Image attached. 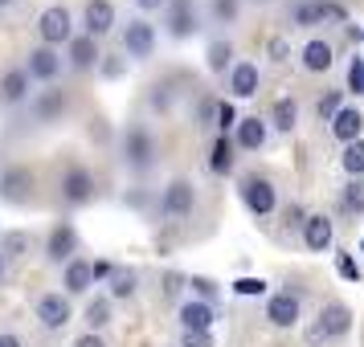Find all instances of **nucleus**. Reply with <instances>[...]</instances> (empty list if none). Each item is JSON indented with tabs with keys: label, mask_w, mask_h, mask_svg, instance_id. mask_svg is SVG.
Instances as JSON below:
<instances>
[{
	"label": "nucleus",
	"mask_w": 364,
	"mask_h": 347,
	"mask_svg": "<svg viewBox=\"0 0 364 347\" xmlns=\"http://www.w3.org/2000/svg\"><path fill=\"white\" fill-rule=\"evenodd\" d=\"M352 327V311H348L344 302H328L323 311H319V327L311 331V343L319 339H336V335H344Z\"/></svg>",
	"instance_id": "obj_1"
},
{
	"label": "nucleus",
	"mask_w": 364,
	"mask_h": 347,
	"mask_svg": "<svg viewBox=\"0 0 364 347\" xmlns=\"http://www.w3.org/2000/svg\"><path fill=\"white\" fill-rule=\"evenodd\" d=\"M37 33H41V41H46V45L74 41V37H70V13H66V9H58V4H53V9H46V13L37 17Z\"/></svg>",
	"instance_id": "obj_2"
},
{
	"label": "nucleus",
	"mask_w": 364,
	"mask_h": 347,
	"mask_svg": "<svg viewBox=\"0 0 364 347\" xmlns=\"http://www.w3.org/2000/svg\"><path fill=\"white\" fill-rule=\"evenodd\" d=\"M242 200H246L250 213L266 216L274 209V188H270V180H262V176H246V180H242Z\"/></svg>",
	"instance_id": "obj_3"
},
{
	"label": "nucleus",
	"mask_w": 364,
	"mask_h": 347,
	"mask_svg": "<svg viewBox=\"0 0 364 347\" xmlns=\"http://www.w3.org/2000/svg\"><path fill=\"white\" fill-rule=\"evenodd\" d=\"M37 319H41V327L62 331L70 323V302L62 294H46L41 302H37Z\"/></svg>",
	"instance_id": "obj_4"
},
{
	"label": "nucleus",
	"mask_w": 364,
	"mask_h": 347,
	"mask_svg": "<svg viewBox=\"0 0 364 347\" xmlns=\"http://www.w3.org/2000/svg\"><path fill=\"white\" fill-rule=\"evenodd\" d=\"M164 213L172 216V221H181V216L193 213V184H188V180H172V184H168Z\"/></svg>",
	"instance_id": "obj_5"
},
{
	"label": "nucleus",
	"mask_w": 364,
	"mask_h": 347,
	"mask_svg": "<svg viewBox=\"0 0 364 347\" xmlns=\"http://www.w3.org/2000/svg\"><path fill=\"white\" fill-rule=\"evenodd\" d=\"M266 319L274 323V327H295L299 323V298L287 290V294H274L266 302Z\"/></svg>",
	"instance_id": "obj_6"
},
{
	"label": "nucleus",
	"mask_w": 364,
	"mask_h": 347,
	"mask_svg": "<svg viewBox=\"0 0 364 347\" xmlns=\"http://www.w3.org/2000/svg\"><path fill=\"white\" fill-rule=\"evenodd\" d=\"M151 45H156L151 25H148V21H132V25H127V33H123V50L132 53V57H148Z\"/></svg>",
	"instance_id": "obj_7"
},
{
	"label": "nucleus",
	"mask_w": 364,
	"mask_h": 347,
	"mask_svg": "<svg viewBox=\"0 0 364 347\" xmlns=\"http://www.w3.org/2000/svg\"><path fill=\"white\" fill-rule=\"evenodd\" d=\"M62 197L70 200V204H82V200L95 197V176L86 172V167H74L66 180H62Z\"/></svg>",
	"instance_id": "obj_8"
},
{
	"label": "nucleus",
	"mask_w": 364,
	"mask_h": 347,
	"mask_svg": "<svg viewBox=\"0 0 364 347\" xmlns=\"http://www.w3.org/2000/svg\"><path fill=\"white\" fill-rule=\"evenodd\" d=\"M303 241H307L311 253H323V249L331 246V221H328V216H323V213L307 216V225H303Z\"/></svg>",
	"instance_id": "obj_9"
},
{
	"label": "nucleus",
	"mask_w": 364,
	"mask_h": 347,
	"mask_svg": "<svg viewBox=\"0 0 364 347\" xmlns=\"http://www.w3.org/2000/svg\"><path fill=\"white\" fill-rule=\"evenodd\" d=\"M111 25H115V9H111V0H86V33L102 37Z\"/></svg>",
	"instance_id": "obj_10"
},
{
	"label": "nucleus",
	"mask_w": 364,
	"mask_h": 347,
	"mask_svg": "<svg viewBox=\"0 0 364 347\" xmlns=\"http://www.w3.org/2000/svg\"><path fill=\"white\" fill-rule=\"evenodd\" d=\"M29 188H33V172H29V167H9L4 180H0V197L4 200H21Z\"/></svg>",
	"instance_id": "obj_11"
},
{
	"label": "nucleus",
	"mask_w": 364,
	"mask_h": 347,
	"mask_svg": "<svg viewBox=\"0 0 364 347\" xmlns=\"http://www.w3.org/2000/svg\"><path fill=\"white\" fill-rule=\"evenodd\" d=\"M230 90L237 94V99H250V94H258V66H254V62H242V66H233Z\"/></svg>",
	"instance_id": "obj_12"
},
{
	"label": "nucleus",
	"mask_w": 364,
	"mask_h": 347,
	"mask_svg": "<svg viewBox=\"0 0 364 347\" xmlns=\"http://www.w3.org/2000/svg\"><path fill=\"white\" fill-rule=\"evenodd\" d=\"M360 127H364V119H360V111H352V106H344L340 115L331 119V131H336V139H340V143H356Z\"/></svg>",
	"instance_id": "obj_13"
},
{
	"label": "nucleus",
	"mask_w": 364,
	"mask_h": 347,
	"mask_svg": "<svg viewBox=\"0 0 364 347\" xmlns=\"http://www.w3.org/2000/svg\"><path fill=\"white\" fill-rule=\"evenodd\" d=\"M58 70H62V57L53 53V45H41V50L29 53V74L33 78H53Z\"/></svg>",
	"instance_id": "obj_14"
},
{
	"label": "nucleus",
	"mask_w": 364,
	"mask_h": 347,
	"mask_svg": "<svg viewBox=\"0 0 364 347\" xmlns=\"http://www.w3.org/2000/svg\"><path fill=\"white\" fill-rule=\"evenodd\" d=\"M123 151H127V160H132L135 167H144V164L151 160V139H148V131L132 127V131H127V139H123Z\"/></svg>",
	"instance_id": "obj_15"
},
{
	"label": "nucleus",
	"mask_w": 364,
	"mask_h": 347,
	"mask_svg": "<svg viewBox=\"0 0 364 347\" xmlns=\"http://www.w3.org/2000/svg\"><path fill=\"white\" fill-rule=\"evenodd\" d=\"M25 94H29V70H9V74L0 78V99L21 102Z\"/></svg>",
	"instance_id": "obj_16"
},
{
	"label": "nucleus",
	"mask_w": 364,
	"mask_h": 347,
	"mask_svg": "<svg viewBox=\"0 0 364 347\" xmlns=\"http://www.w3.org/2000/svg\"><path fill=\"white\" fill-rule=\"evenodd\" d=\"M70 62L78 70H90L95 62H99V45H95V37L86 33V37H74L70 41Z\"/></svg>",
	"instance_id": "obj_17"
},
{
	"label": "nucleus",
	"mask_w": 364,
	"mask_h": 347,
	"mask_svg": "<svg viewBox=\"0 0 364 347\" xmlns=\"http://www.w3.org/2000/svg\"><path fill=\"white\" fill-rule=\"evenodd\" d=\"M237 143H242L246 151L262 148L266 143V123L262 119H242V123H237Z\"/></svg>",
	"instance_id": "obj_18"
},
{
	"label": "nucleus",
	"mask_w": 364,
	"mask_h": 347,
	"mask_svg": "<svg viewBox=\"0 0 364 347\" xmlns=\"http://www.w3.org/2000/svg\"><path fill=\"white\" fill-rule=\"evenodd\" d=\"M74 246H78V237H74L70 225H58V229L50 233V258L53 262H66L70 253H74Z\"/></svg>",
	"instance_id": "obj_19"
},
{
	"label": "nucleus",
	"mask_w": 364,
	"mask_h": 347,
	"mask_svg": "<svg viewBox=\"0 0 364 347\" xmlns=\"http://www.w3.org/2000/svg\"><path fill=\"white\" fill-rule=\"evenodd\" d=\"M181 323H184V331H209L213 311H209L205 302H184L181 307Z\"/></svg>",
	"instance_id": "obj_20"
},
{
	"label": "nucleus",
	"mask_w": 364,
	"mask_h": 347,
	"mask_svg": "<svg viewBox=\"0 0 364 347\" xmlns=\"http://www.w3.org/2000/svg\"><path fill=\"white\" fill-rule=\"evenodd\" d=\"M303 66L311 70V74L328 70L331 66V45L328 41H307V45H303Z\"/></svg>",
	"instance_id": "obj_21"
},
{
	"label": "nucleus",
	"mask_w": 364,
	"mask_h": 347,
	"mask_svg": "<svg viewBox=\"0 0 364 347\" xmlns=\"http://www.w3.org/2000/svg\"><path fill=\"white\" fill-rule=\"evenodd\" d=\"M90 282H95V265L90 262H70L66 265V290L70 294H82Z\"/></svg>",
	"instance_id": "obj_22"
},
{
	"label": "nucleus",
	"mask_w": 364,
	"mask_h": 347,
	"mask_svg": "<svg viewBox=\"0 0 364 347\" xmlns=\"http://www.w3.org/2000/svg\"><path fill=\"white\" fill-rule=\"evenodd\" d=\"M209 164H213L217 176H225V172L233 167V143L225 139V135H221V139L213 143V160H209Z\"/></svg>",
	"instance_id": "obj_23"
},
{
	"label": "nucleus",
	"mask_w": 364,
	"mask_h": 347,
	"mask_svg": "<svg viewBox=\"0 0 364 347\" xmlns=\"http://www.w3.org/2000/svg\"><path fill=\"white\" fill-rule=\"evenodd\" d=\"M29 246H33V237L29 233H9L4 241H0V249H4V258H21V253H29Z\"/></svg>",
	"instance_id": "obj_24"
},
{
	"label": "nucleus",
	"mask_w": 364,
	"mask_h": 347,
	"mask_svg": "<svg viewBox=\"0 0 364 347\" xmlns=\"http://www.w3.org/2000/svg\"><path fill=\"white\" fill-rule=\"evenodd\" d=\"M340 164H344L348 176H360L364 172V143H348L344 155H340Z\"/></svg>",
	"instance_id": "obj_25"
},
{
	"label": "nucleus",
	"mask_w": 364,
	"mask_h": 347,
	"mask_svg": "<svg viewBox=\"0 0 364 347\" xmlns=\"http://www.w3.org/2000/svg\"><path fill=\"white\" fill-rule=\"evenodd\" d=\"M66 111V94L62 90H50L46 99L37 102V119H53V115H62Z\"/></svg>",
	"instance_id": "obj_26"
},
{
	"label": "nucleus",
	"mask_w": 364,
	"mask_h": 347,
	"mask_svg": "<svg viewBox=\"0 0 364 347\" xmlns=\"http://www.w3.org/2000/svg\"><path fill=\"white\" fill-rule=\"evenodd\" d=\"M86 323H90V331H99L111 323V307H107V298H95L90 307H86Z\"/></svg>",
	"instance_id": "obj_27"
},
{
	"label": "nucleus",
	"mask_w": 364,
	"mask_h": 347,
	"mask_svg": "<svg viewBox=\"0 0 364 347\" xmlns=\"http://www.w3.org/2000/svg\"><path fill=\"white\" fill-rule=\"evenodd\" d=\"M295 115H299L295 99H282V102H274V123H279L282 131H291V127H295Z\"/></svg>",
	"instance_id": "obj_28"
},
{
	"label": "nucleus",
	"mask_w": 364,
	"mask_h": 347,
	"mask_svg": "<svg viewBox=\"0 0 364 347\" xmlns=\"http://www.w3.org/2000/svg\"><path fill=\"white\" fill-rule=\"evenodd\" d=\"M225 62H230V45H225V41H213V45H209V70H217V74H221V70H225Z\"/></svg>",
	"instance_id": "obj_29"
},
{
	"label": "nucleus",
	"mask_w": 364,
	"mask_h": 347,
	"mask_svg": "<svg viewBox=\"0 0 364 347\" xmlns=\"http://www.w3.org/2000/svg\"><path fill=\"white\" fill-rule=\"evenodd\" d=\"M344 209H348V213H364V184H348Z\"/></svg>",
	"instance_id": "obj_30"
},
{
	"label": "nucleus",
	"mask_w": 364,
	"mask_h": 347,
	"mask_svg": "<svg viewBox=\"0 0 364 347\" xmlns=\"http://www.w3.org/2000/svg\"><path fill=\"white\" fill-rule=\"evenodd\" d=\"M188 0H176V9H172V33H188Z\"/></svg>",
	"instance_id": "obj_31"
},
{
	"label": "nucleus",
	"mask_w": 364,
	"mask_h": 347,
	"mask_svg": "<svg viewBox=\"0 0 364 347\" xmlns=\"http://www.w3.org/2000/svg\"><path fill=\"white\" fill-rule=\"evenodd\" d=\"M181 347H213V339H209V331H184Z\"/></svg>",
	"instance_id": "obj_32"
},
{
	"label": "nucleus",
	"mask_w": 364,
	"mask_h": 347,
	"mask_svg": "<svg viewBox=\"0 0 364 347\" xmlns=\"http://www.w3.org/2000/svg\"><path fill=\"white\" fill-rule=\"evenodd\" d=\"M233 123H237V115H233V106H230V102H221V106H217V127H221V131H230Z\"/></svg>",
	"instance_id": "obj_33"
},
{
	"label": "nucleus",
	"mask_w": 364,
	"mask_h": 347,
	"mask_svg": "<svg viewBox=\"0 0 364 347\" xmlns=\"http://www.w3.org/2000/svg\"><path fill=\"white\" fill-rule=\"evenodd\" d=\"M233 290H237V294H262L266 282H262V278H242L237 286H233Z\"/></svg>",
	"instance_id": "obj_34"
},
{
	"label": "nucleus",
	"mask_w": 364,
	"mask_h": 347,
	"mask_svg": "<svg viewBox=\"0 0 364 347\" xmlns=\"http://www.w3.org/2000/svg\"><path fill=\"white\" fill-rule=\"evenodd\" d=\"M213 13L221 21H233L237 17V0H213Z\"/></svg>",
	"instance_id": "obj_35"
},
{
	"label": "nucleus",
	"mask_w": 364,
	"mask_h": 347,
	"mask_svg": "<svg viewBox=\"0 0 364 347\" xmlns=\"http://www.w3.org/2000/svg\"><path fill=\"white\" fill-rule=\"evenodd\" d=\"M336 106H340V94H336V90H331V94H323V99H319V119H323V115H340Z\"/></svg>",
	"instance_id": "obj_36"
},
{
	"label": "nucleus",
	"mask_w": 364,
	"mask_h": 347,
	"mask_svg": "<svg viewBox=\"0 0 364 347\" xmlns=\"http://www.w3.org/2000/svg\"><path fill=\"white\" fill-rule=\"evenodd\" d=\"M135 290V274H127V278H115V294L119 298H127Z\"/></svg>",
	"instance_id": "obj_37"
},
{
	"label": "nucleus",
	"mask_w": 364,
	"mask_h": 347,
	"mask_svg": "<svg viewBox=\"0 0 364 347\" xmlns=\"http://www.w3.org/2000/svg\"><path fill=\"white\" fill-rule=\"evenodd\" d=\"M348 78H352V90H356V94H364V66H356V62H352V74H348Z\"/></svg>",
	"instance_id": "obj_38"
},
{
	"label": "nucleus",
	"mask_w": 364,
	"mask_h": 347,
	"mask_svg": "<svg viewBox=\"0 0 364 347\" xmlns=\"http://www.w3.org/2000/svg\"><path fill=\"white\" fill-rule=\"evenodd\" d=\"M74 347H107V343H102V339L95 335V331H86V335H82V339H78Z\"/></svg>",
	"instance_id": "obj_39"
},
{
	"label": "nucleus",
	"mask_w": 364,
	"mask_h": 347,
	"mask_svg": "<svg viewBox=\"0 0 364 347\" xmlns=\"http://www.w3.org/2000/svg\"><path fill=\"white\" fill-rule=\"evenodd\" d=\"M287 221H291V225H307V216H303V209H299V204H291V209H287Z\"/></svg>",
	"instance_id": "obj_40"
},
{
	"label": "nucleus",
	"mask_w": 364,
	"mask_h": 347,
	"mask_svg": "<svg viewBox=\"0 0 364 347\" xmlns=\"http://www.w3.org/2000/svg\"><path fill=\"white\" fill-rule=\"evenodd\" d=\"M270 53H274L279 62H287V41H282V37H274V41H270Z\"/></svg>",
	"instance_id": "obj_41"
},
{
	"label": "nucleus",
	"mask_w": 364,
	"mask_h": 347,
	"mask_svg": "<svg viewBox=\"0 0 364 347\" xmlns=\"http://www.w3.org/2000/svg\"><path fill=\"white\" fill-rule=\"evenodd\" d=\"M340 274H344V278H356V262H352V258H340Z\"/></svg>",
	"instance_id": "obj_42"
},
{
	"label": "nucleus",
	"mask_w": 364,
	"mask_h": 347,
	"mask_svg": "<svg viewBox=\"0 0 364 347\" xmlns=\"http://www.w3.org/2000/svg\"><path fill=\"white\" fill-rule=\"evenodd\" d=\"M176 290H181V278H176V274H168V286H164V294H176Z\"/></svg>",
	"instance_id": "obj_43"
},
{
	"label": "nucleus",
	"mask_w": 364,
	"mask_h": 347,
	"mask_svg": "<svg viewBox=\"0 0 364 347\" xmlns=\"http://www.w3.org/2000/svg\"><path fill=\"white\" fill-rule=\"evenodd\" d=\"M0 347H21L17 335H0Z\"/></svg>",
	"instance_id": "obj_44"
},
{
	"label": "nucleus",
	"mask_w": 364,
	"mask_h": 347,
	"mask_svg": "<svg viewBox=\"0 0 364 347\" xmlns=\"http://www.w3.org/2000/svg\"><path fill=\"white\" fill-rule=\"evenodd\" d=\"M139 4H144V9H160V4H164V0H139Z\"/></svg>",
	"instance_id": "obj_45"
},
{
	"label": "nucleus",
	"mask_w": 364,
	"mask_h": 347,
	"mask_svg": "<svg viewBox=\"0 0 364 347\" xmlns=\"http://www.w3.org/2000/svg\"><path fill=\"white\" fill-rule=\"evenodd\" d=\"M0 274H4V249H0Z\"/></svg>",
	"instance_id": "obj_46"
},
{
	"label": "nucleus",
	"mask_w": 364,
	"mask_h": 347,
	"mask_svg": "<svg viewBox=\"0 0 364 347\" xmlns=\"http://www.w3.org/2000/svg\"><path fill=\"white\" fill-rule=\"evenodd\" d=\"M0 4H9V0H0Z\"/></svg>",
	"instance_id": "obj_47"
}]
</instances>
